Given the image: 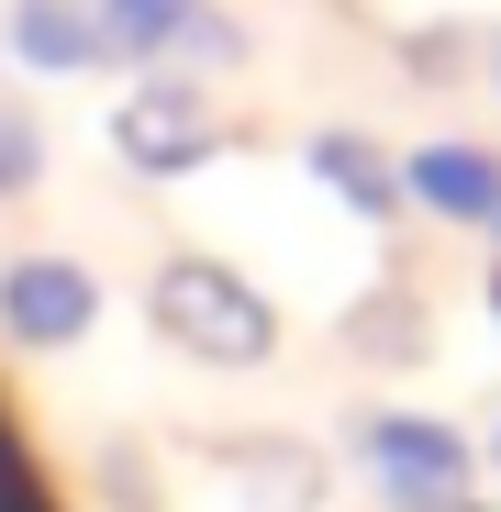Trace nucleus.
<instances>
[{
	"mask_svg": "<svg viewBox=\"0 0 501 512\" xmlns=\"http://www.w3.org/2000/svg\"><path fill=\"white\" fill-rule=\"evenodd\" d=\"M346 435H357V468L390 512H457L479 479V435H457L435 412H357Z\"/></svg>",
	"mask_w": 501,
	"mask_h": 512,
	"instance_id": "3",
	"label": "nucleus"
},
{
	"mask_svg": "<svg viewBox=\"0 0 501 512\" xmlns=\"http://www.w3.org/2000/svg\"><path fill=\"white\" fill-rule=\"evenodd\" d=\"M457 512H479V501H457Z\"/></svg>",
	"mask_w": 501,
	"mask_h": 512,
	"instance_id": "16",
	"label": "nucleus"
},
{
	"mask_svg": "<svg viewBox=\"0 0 501 512\" xmlns=\"http://www.w3.org/2000/svg\"><path fill=\"white\" fill-rule=\"evenodd\" d=\"M0 56L34 67V78H101V67H123L90 0H12V12H0Z\"/></svg>",
	"mask_w": 501,
	"mask_h": 512,
	"instance_id": "8",
	"label": "nucleus"
},
{
	"mask_svg": "<svg viewBox=\"0 0 501 512\" xmlns=\"http://www.w3.org/2000/svg\"><path fill=\"white\" fill-rule=\"evenodd\" d=\"M301 179L334 201V212H346V223H368V234H390L412 201H401V156L390 145H368L357 123H323L312 145H301Z\"/></svg>",
	"mask_w": 501,
	"mask_h": 512,
	"instance_id": "7",
	"label": "nucleus"
},
{
	"mask_svg": "<svg viewBox=\"0 0 501 512\" xmlns=\"http://www.w3.org/2000/svg\"><path fill=\"white\" fill-rule=\"evenodd\" d=\"M245 512H323L334 501V457L312 435H290V423H201V446H190Z\"/></svg>",
	"mask_w": 501,
	"mask_h": 512,
	"instance_id": "4",
	"label": "nucleus"
},
{
	"mask_svg": "<svg viewBox=\"0 0 501 512\" xmlns=\"http://www.w3.org/2000/svg\"><path fill=\"white\" fill-rule=\"evenodd\" d=\"M490 90H501V34H490Z\"/></svg>",
	"mask_w": 501,
	"mask_h": 512,
	"instance_id": "13",
	"label": "nucleus"
},
{
	"mask_svg": "<svg viewBox=\"0 0 501 512\" xmlns=\"http://www.w3.org/2000/svg\"><path fill=\"white\" fill-rule=\"evenodd\" d=\"M145 323H156V346L167 357H190V368H268L279 357V301L234 268V256H156V279H145Z\"/></svg>",
	"mask_w": 501,
	"mask_h": 512,
	"instance_id": "1",
	"label": "nucleus"
},
{
	"mask_svg": "<svg viewBox=\"0 0 501 512\" xmlns=\"http://www.w3.org/2000/svg\"><path fill=\"white\" fill-rule=\"evenodd\" d=\"M90 323H101V279L78 268V256L34 245L0 268V334H12L23 357H67V346H90Z\"/></svg>",
	"mask_w": 501,
	"mask_h": 512,
	"instance_id": "5",
	"label": "nucleus"
},
{
	"mask_svg": "<svg viewBox=\"0 0 501 512\" xmlns=\"http://www.w3.org/2000/svg\"><path fill=\"white\" fill-rule=\"evenodd\" d=\"M401 201L435 212V223L490 234V223H501V145H479V134H435V145H412V156H401Z\"/></svg>",
	"mask_w": 501,
	"mask_h": 512,
	"instance_id": "6",
	"label": "nucleus"
},
{
	"mask_svg": "<svg viewBox=\"0 0 501 512\" xmlns=\"http://www.w3.org/2000/svg\"><path fill=\"white\" fill-rule=\"evenodd\" d=\"M45 156H56L45 123H34L12 90H0V201H34V190H45Z\"/></svg>",
	"mask_w": 501,
	"mask_h": 512,
	"instance_id": "11",
	"label": "nucleus"
},
{
	"mask_svg": "<svg viewBox=\"0 0 501 512\" xmlns=\"http://www.w3.org/2000/svg\"><path fill=\"white\" fill-rule=\"evenodd\" d=\"M490 457H501V423H490Z\"/></svg>",
	"mask_w": 501,
	"mask_h": 512,
	"instance_id": "15",
	"label": "nucleus"
},
{
	"mask_svg": "<svg viewBox=\"0 0 501 512\" xmlns=\"http://www.w3.org/2000/svg\"><path fill=\"white\" fill-rule=\"evenodd\" d=\"M223 145H245V123L201 90V78H167V67H145L134 90L112 101V167L123 179H145V190H167V179H201V167L223 156Z\"/></svg>",
	"mask_w": 501,
	"mask_h": 512,
	"instance_id": "2",
	"label": "nucleus"
},
{
	"mask_svg": "<svg viewBox=\"0 0 501 512\" xmlns=\"http://www.w3.org/2000/svg\"><path fill=\"white\" fill-rule=\"evenodd\" d=\"M490 312H501V256H490Z\"/></svg>",
	"mask_w": 501,
	"mask_h": 512,
	"instance_id": "14",
	"label": "nucleus"
},
{
	"mask_svg": "<svg viewBox=\"0 0 501 512\" xmlns=\"http://www.w3.org/2000/svg\"><path fill=\"white\" fill-rule=\"evenodd\" d=\"M90 12H101V34H112V56H123V67H145V56H156L167 0H90Z\"/></svg>",
	"mask_w": 501,
	"mask_h": 512,
	"instance_id": "12",
	"label": "nucleus"
},
{
	"mask_svg": "<svg viewBox=\"0 0 501 512\" xmlns=\"http://www.w3.org/2000/svg\"><path fill=\"white\" fill-rule=\"evenodd\" d=\"M346 357H357V368H424V357H435V301L412 290L401 268L368 279V290L346 301Z\"/></svg>",
	"mask_w": 501,
	"mask_h": 512,
	"instance_id": "9",
	"label": "nucleus"
},
{
	"mask_svg": "<svg viewBox=\"0 0 501 512\" xmlns=\"http://www.w3.org/2000/svg\"><path fill=\"white\" fill-rule=\"evenodd\" d=\"M245 23L223 12V0H167V23H156V56L145 67H167V78H201V90H223V78H245Z\"/></svg>",
	"mask_w": 501,
	"mask_h": 512,
	"instance_id": "10",
	"label": "nucleus"
}]
</instances>
